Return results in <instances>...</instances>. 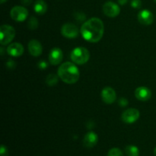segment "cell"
<instances>
[{
	"label": "cell",
	"instance_id": "cell-1",
	"mask_svg": "<svg viewBox=\"0 0 156 156\" xmlns=\"http://www.w3.org/2000/svg\"><path fill=\"white\" fill-rule=\"evenodd\" d=\"M81 34L88 42L97 43L100 41L105 32L103 21L98 18H91L85 21L81 27Z\"/></svg>",
	"mask_w": 156,
	"mask_h": 156
},
{
	"label": "cell",
	"instance_id": "cell-2",
	"mask_svg": "<svg viewBox=\"0 0 156 156\" xmlns=\"http://www.w3.org/2000/svg\"><path fill=\"white\" fill-rule=\"evenodd\" d=\"M57 73L59 79L66 84H75L80 77L79 69L71 62L62 63L58 69Z\"/></svg>",
	"mask_w": 156,
	"mask_h": 156
},
{
	"label": "cell",
	"instance_id": "cell-3",
	"mask_svg": "<svg viewBox=\"0 0 156 156\" xmlns=\"http://www.w3.org/2000/svg\"><path fill=\"white\" fill-rule=\"evenodd\" d=\"M89 58V51L83 47H76L71 53V59L74 63L78 65H83L86 63Z\"/></svg>",
	"mask_w": 156,
	"mask_h": 156
},
{
	"label": "cell",
	"instance_id": "cell-4",
	"mask_svg": "<svg viewBox=\"0 0 156 156\" xmlns=\"http://www.w3.org/2000/svg\"><path fill=\"white\" fill-rule=\"evenodd\" d=\"M15 37V30L13 27L7 24L2 25L0 27V44L5 46L10 44Z\"/></svg>",
	"mask_w": 156,
	"mask_h": 156
},
{
	"label": "cell",
	"instance_id": "cell-5",
	"mask_svg": "<svg viewBox=\"0 0 156 156\" xmlns=\"http://www.w3.org/2000/svg\"><path fill=\"white\" fill-rule=\"evenodd\" d=\"M11 18L15 21L22 22L28 16V11L24 6L17 5L12 9L10 12Z\"/></svg>",
	"mask_w": 156,
	"mask_h": 156
},
{
	"label": "cell",
	"instance_id": "cell-6",
	"mask_svg": "<svg viewBox=\"0 0 156 156\" xmlns=\"http://www.w3.org/2000/svg\"><path fill=\"white\" fill-rule=\"evenodd\" d=\"M61 33L62 36L65 37L73 39V38L77 37L79 30L76 24H72V23H66L61 28Z\"/></svg>",
	"mask_w": 156,
	"mask_h": 156
},
{
	"label": "cell",
	"instance_id": "cell-7",
	"mask_svg": "<svg viewBox=\"0 0 156 156\" xmlns=\"http://www.w3.org/2000/svg\"><path fill=\"white\" fill-rule=\"evenodd\" d=\"M140 113L136 108H129L123 112L121 115V119L124 123L131 124L133 123L140 118Z\"/></svg>",
	"mask_w": 156,
	"mask_h": 156
},
{
	"label": "cell",
	"instance_id": "cell-8",
	"mask_svg": "<svg viewBox=\"0 0 156 156\" xmlns=\"http://www.w3.org/2000/svg\"><path fill=\"white\" fill-rule=\"evenodd\" d=\"M103 12L106 16L115 18L120 14V8L113 2H108L103 5Z\"/></svg>",
	"mask_w": 156,
	"mask_h": 156
},
{
	"label": "cell",
	"instance_id": "cell-9",
	"mask_svg": "<svg viewBox=\"0 0 156 156\" xmlns=\"http://www.w3.org/2000/svg\"><path fill=\"white\" fill-rule=\"evenodd\" d=\"M62 58H63V53L62 50L59 47L53 48L49 53V62L51 65H59L62 62Z\"/></svg>",
	"mask_w": 156,
	"mask_h": 156
},
{
	"label": "cell",
	"instance_id": "cell-10",
	"mask_svg": "<svg viewBox=\"0 0 156 156\" xmlns=\"http://www.w3.org/2000/svg\"><path fill=\"white\" fill-rule=\"evenodd\" d=\"M101 98L105 103L111 105L115 101L117 98L116 91L111 87H106L101 91Z\"/></svg>",
	"mask_w": 156,
	"mask_h": 156
},
{
	"label": "cell",
	"instance_id": "cell-11",
	"mask_svg": "<svg viewBox=\"0 0 156 156\" xmlns=\"http://www.w3.org/2000/svg\"><path fill=\"white\" fill-rule=\"evenodd\" d=\"M135 96L139 101H147L152 97V91L146 87H139L135 90Z\"/></svg>",
	"mask_w": 156,
	"mask_h": 156
},
{
	"label": "cell",
	"instance_id": "cell-12",
	"mask_svg": "<svg viewBox=\"0 0 156 156\" xmlns=\"http://www.w3.org/2000/svg\"><path fill=\"white\" fill-rule=\"evenodd\" d=\"M98 141V136L97 134L93 131L87 133L83 139V145L85 147L88 149H91L96 146Z\"/></svg>",
	"mask_w": 156,
	"mask_h": 156
},
{
	"label": "cell",
	"instance_id": "cell-13",
	"mask_svg": "<svg viewBox=\"0 0 156 156\" xmlns=\"http://www.w3.org/2000/svg\"><path fill=\"white\" fill-rule=\"evenodd\" d=\"M138 20L141 24L145 25H149L154 21L153 14L148 9H144L139 12Z\"/></svg>",
	"mask_w": 156,
	"mask_h": 156
},
{
	"label": "cell",
	"instance_id": "cell-14",
	"mask_svg": "<svg viewBox=\"0 0 156 156\" xmlns=\"http://www.w3.org/2000/svg\"><path fill=\"white\" fill-rule=\"evenodd\" d=\"M28 51L33 56H39L43 52V47L38 41L31 40L28 43Z\"/></svg>",
	"mask_w": 156,
	"mask_h": 156
},
{
	"label": "cell",
	"instance_id": "cell-15",
	"mask_svg": "<svg viewBox=\"0 0 156 156\" xmlns=\"http://www.w3.org/2000/svg\"><path fill=\"white\" fill-rule=\"evenodd\" d=\"M7 53L14 57L21 56L24 53V47L19 43H12L7 47Z\"/></svg>",
	"mask_w": 156,
	"mask_h": 156
},
{
	"label": "cell",
	"instance_id": "cell-16",
	"mask_svg": "<svg viewBox=\"0 0 156 156\" xmlns=\"http://www.w3.org/2000/svg\"><path fill=\"white\" fill-rule=\"evenodd\" d=\"M35 12L40 15H44L47 11V5L43 0H37L34 6Z\"/></svg>",
	"mask_w": 156,
	"mask_h": 156
},
{
	"label": "cell",
	"instance_id": "cell-17",
	"mask_svg": "<svg viewBox=\"0 0 156 156\" xmlns=\"http://www.w3.org/2000/svg\"><path fill=\"white\" fill-rule=\"evenodd\" d=\"M125 152L127 156H139L140 155V149L136 146H127L125 148Z\"/></svg>",
	"mask_w": 156,
	"mask_h": 156
},
{
	"label": "cell",
	"instance_id": "cell-18",
	"mask_svg": "<svg viewBox=\"0 0 156 156\" xmlns=\"http://www.w3.org/2000/svg\"><path fill=\"white\" fill-rule=\"evenodd\" d=\"M59 78V76H56L55 74L48 75L47 76V79H46V83L49 86H54L58 83Z\"/></svg>",
	"mask_w": 156,
	"mask_h": 156
},
{
	"label": "cell",
	"instance_id": "cell-19",
	"mask_svg": "<svg viewBox=\"0 0 156 156\" xmlns=\"http://www.w3.org/2000/svg\"><path fill=\"white\" fill-rule=\"evenodd\" d=\"M28 27L30 30H35L38 27V21L34 16H31L29 18L28 23H27Z\"/></svg>",
	"mask_w": 156,
	"mask_h": 156
},
{
	"label": "cell",
	"instance_id": "cell-20",
	"mask_svg": "<svg viewBox=\"0 0 156 156\" xmlns=\"http://www.w3.org/2000/svg\"><path fill=\"white\" fill-rule=\"evenodd\" d=\"M108 156H123V154L122 151L118 148H113L109 150Z\"/></svg>",
	"mask_w": 156,
	"mask_h": 156
},
{
	"label": "cell",
	"instance_id": "cell-21",
	"mask_svg": "<svg viewBox=\"0 0 156 156\" xmlns=\"http://www.w3.org/2000/svg\"><path fill=\"white\" fill-rule=\"evenodd\" d=\"M131 6L133 9H140L142 5L141 0H131Z\"/></svg>",
	"mask_w": 156,
	"mask_h": 156
},
{
	"label": "cell",
	"instance_id": "cell-22",
	"mask_svg": "<svg viewBox=\"0 0 156 156\" xmlns=\"http://www.w3.org/2000/svg\"><path fill=\"white\" fill-rule=\"evenodd\" d=\"M0 155L1 156H8L9 155V152H8L7 147L2 145L1 148H0Z\"/></svg>",
	"mask_w": 156,
	"mask_h": 156
},
{
	"label": "cell",
	"instance_id": "cell-23",
	"mask_svg": "<svg viewBox=\"0 0 156 156\" xmlns=\"http://www.w3.org/2000/svg\"><path fill=\"white\" fill-rule=\"evenodd\" d=\"M47 62H45L44 60H42V61H40L39 63H38V67H39L40 69H46L47 67Z\"/></svg>",
	"mask_w": 156,
	"mask_h": 156
},
{
	"label": "cell",
	"instance_id": "cell-24",
	"mask_svg": "<svg viewBox=\"0 0 156 156\" xmlns=\"http://www.w3.org/2000/svg\"><path fill=\"white\" fill-rule=\"evenodd\" d=\"M119 105L122 107H126L128 105V101L126 98H120L119 101Z\"/></svg>",
	"mask_w": 156,
	"mask_h": 156
},
{
	"label": "cell",
	"instance_id": "cell-25",
	"mask_svg": "<svg viewBox=\"0 0 156 156\" xmlns=\"http://www.w3.org/2000/svg\"><path fill=\"white\" fill-rule=\"evenodd\" d=\"M32 2H33V0H21V4L26 6L30 5L32 3Z\"/></svg>",
	"mask_w": 156,
	"mask_h": 156
},
{
	"label": "cell",
	"instance_id": "cell-26",
	"mask_svg": "<svg viewBox=\"0 0 156 156\" xmlns=\"http://www.w3.org/2000/svg\"><path fill=\"white\" fill-rule=\"evenodd\" d=\"M128 0H118V2L119 4L121 5H126V3H127Z\"/></svg>",
	"mask_w": 156,
	"mask_h": 156
},
{
	"label": "cell",
	"instance_id": "cell-27",
	"mask_svg": "<svg viewBox=\"0 0 156 156\" xmlns=\"http://www.w3.org/2000/svg\"><path fill=\"white\" fill-rule=\"evenodd\" d=\"M6 1H7V0H0V2H1L2 4H3V3L5 2Z\"/></svg>",
	"mask_w": 156,
	"mask_h": 156
},
{
	"label": "cell",
	"instance_id": "cell-28",
	"mask_svg": "<svg viewBox=\"0 0 156 156\" xmlns=\"http://www.w3.org/2000/svg\"><path fill=\"white\" fill-rule=\"evenodd\" d=\"M154 155L156 156V147L155 148V149H154Z\"/></svg>",
	"mask_w": 156,
	"mask_h": 156
},
{
	"label": "cell",
	"instance_id": "cell-29",
	"mask_svg": "<svg viewBox=\"0 0 156 156\" xmlns=\"http://www.w3.org/2000/svg\"><path fill=\"white\" fill-rule=\"evenodd\" d=\"M154 1H155V2H156V0H154Z\"/></svg>",
	"mask_w": 156,
	"mask_h": 156
}]
</instances>
